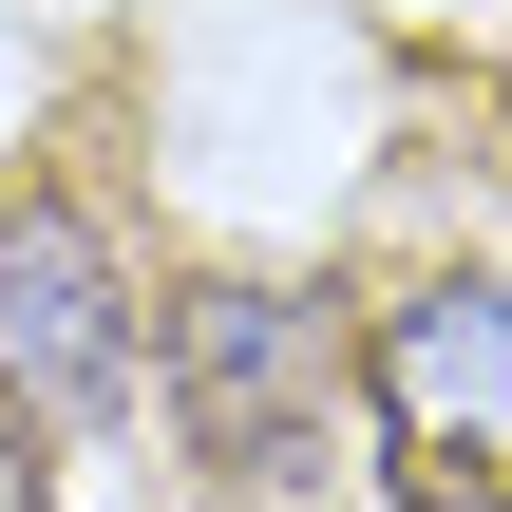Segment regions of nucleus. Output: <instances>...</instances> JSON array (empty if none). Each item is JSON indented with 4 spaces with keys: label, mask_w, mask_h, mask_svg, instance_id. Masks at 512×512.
<instances>
[{
    "label": "nucleus",
    "mask_w": 512,
    "mask_h": 512,
    "mask_svg": "<svg viewBox=\"0 0 512 512\" xmlns=\"http://www.w3.org/2000/svg\"><path fill=\"white\" fill-rule=\"evenodd\" d=\"M323 304L304 285H266V266H209L190 304H171V418H190V456L209 475H247V494H285L304 456H323Z\"/></svg>",
    "instance_id": "obj_1"
},
{
    "label": "nucleus",
    "mask_w": 512,
    "mask_h": 512,
    "mask_svg": "<svg viewBox=\"0 0 512 512\" xmlns=\"http://www.w3.org/2000/svg\"><path fill=\"white\" fill-rule=\"evenodd\" d=\"M361 380H380V437H399V494L418 512H512V285L380 304Z\"/></svg>",
    "instance_id": "obj_2"
},
{
    "label": "nucleus",
    "mask_w": 512,
    "mask_h": 512,
    "mask_svg": "<svg viewBox=\"0 0 512 512\" xmlns=\"http://www.w3.org/2000/svg\"><path fill=\"white\" fill-rule=\"evenodd\" d=\"M0 380L19 418H114L133 399V285L76 190H0Z\"/></svg>",
    "instance_id": "obj_3"
},
{
    "label": "nucleus",
    "mask_w": 512,
    "mask_h": 512,
    "mask_svg": "<svg viewBox=\"0 0 512 512\" xmlns=\"http://www.w3.org/2000/svg\"><path fill=\"white\" fill-rule=\"evenodd\" d=\"M0 512H57V475H38V418H19V380H0Z\"/></svg>",
    "instance_id": "obj_4"
}]
</instances>
